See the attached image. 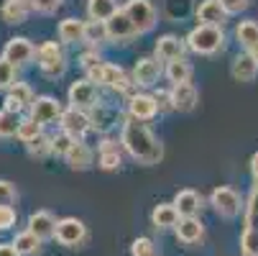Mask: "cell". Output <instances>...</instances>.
<instances>
[{"label": "cell", "mask_w": 258, "mask_h": 256, "mask_svg": "<svg viewBox=\"0 0 258 256\" xmlns=\"http://www.w3.org/2000/svg\"><path fill=\"white\" fill-rule=\"evenodd\" d=\"M120 143L125 146V151L138 164H143V167H154L164 157V146L159 143V138L154 136V131L146 126L143 121H136V118H128L125 121Z\"/></svg>", "instance_id": "1"}, {"label": "cell", "mask_w": 258, "mask_h": 256, "mask_svg": "<svg viewBox=\"0 0 258 256\" xmlns=\"http://www.w3.org/2000/svg\"><path fill=\"white\" fill-rule=\"evenodd\" d=\"M187 49H192L200 57H212L225 49V33L223 26H195L187 36Z\"/></svg>", "instance_id": "2"}, {"label": "cell", "mask_w": 258, "mask_h": 256, "mask_svg": "<svg viewBox=\"0 0 258 256\" xmlns=\"http://www.w3.org/2000/svg\"><path fill=\"white\" fill-rule=\"evenodd\" d=\"M36 59H39V67L44 72V77H49V80H59L67 72V59H64L61 46L56 41L41 44L39 52H36Z\"/></svg>", "instance_id": "3"}, {"label": "cell", "mask_w": 258, "mask_h": 256, "mask_svg": "<svg viewBox=\"0 0 258 256\" xmlns=\"http://www.w3.org/2000/svg\"><path fill=\"white\" fill-rule=\"evenodd\" d=\"M56 243L67 246V248H80L87 243L90 233H87V226L80 221V218H61L56 223V233H54Z\"/></svg>", "instance_id": "4"}, {"label": "cell", "mask_w": 258, "mask_h": 256, "mask_svg": "<svg viewBox=\"0 0 258 256\" xmlns=\"http://www.w3.org/2000/svg\"><path fill=\"white\" fill-rule=\"evenodd\" d=\"M210 205L215 208V213H217L220 218H238L240 210H245L240 195H238L233 187H225V185L212 190V195H210Z\"/></svg>", "instance_id": "5"}, {"label": "cell", "mask_w": 258, "mask_h": 256, "mask_svg": "<svg viewBox=\"0 0 258 256\" xmlns=\"http://www.w3.org/2000/svg\"><path fill=\"white\" fill-rule=\"evenodd\" d=\"M123 11L136 23L138 33H146V31H151L156 26V8L149 3V0H128V3L123 6Z\"/></svg>", "instance_id": "6"}, {"label": "cell", "mask_w": 258, "mask_h": 256, "mask_svg": "<svg viewBox=\"0 0 258 256\" xmlns=\"http://www.w3.org/2000/svg\"><path fill=\"white\" fill-rule=\"evenodd\" d=\"M61 113H64L61 103H59L56 97H51V95H41V97H36V100H33V105H31V118H33L36 123H41V126L59 121V118H61Z\"/></svg>", "instance_id": "7"}, {"label": "cell", "mask_w": 258, "mask_h": 256, "mask_svg": "<svg viewBox=\"0 0 258 256\" xmlns=\"http://www.w3.org/2000/svg\"><path fill=\"white\" fill-rule=\"evenodd\" d=\"M100 100L97 95V85L92 80H77L72 82L69 87V105L72 108H80V111H87V108H95Z\"/></svg>", "instance_id": "8"}, {"label": "cell", "mask_w": 258, "mask_h": 256, "mask_svg": "<svg viewBox=\"0 0 258 256\" xmlns=\"http://www.w3.org/2000/svg\"><path fill=\"white\" fill-rule=\"evenodd\" d=\"M36 49L28 39H23V36H13V39H8V44L3 46V57L13 64V67H23L28 64L33 57H36Z\"/></svg>", "instance_id": "9"}, {"label": "cell", "mask_w": 258, "mask_h": 256, "mask_svg": "<svg viewBox=\"0 0 258 256\" xmlns=\"http://www.w3.org/2000/svg\"><path fill=\"white\" fill-rule=\"evenodd\" d=\"M161 77V62L159 57H143L136 62V69H133V85H141V87H151L156 85Z\"/></svg>", "instance_id": "10"}, {"label": "cell", "mask_w": 258, "mask_h": 256, "mask_svg": "<svg viewBox=\"0 0 258 256\" xmlns=\"http://www.w3.org/2000/svg\"><path fill=\"white\" fill-rule=\"evenodd\" d=\"M105 26H107V39H113V41H131L133 36H138L136 23L128 18V13L123 8L110 21H105Z\"/></svg>", "instance_id": "11"}, {"label": "cell", "mask_w": 258, "mask_h": 256, "mask_svg": "<svg viewBox=\"0 0 258 256\" xmlns=\"http://www.w3.org/2000/svg\"><path fill=\"white\" fill-rule=\"evenodd\" d=\"M59 123H61V131H67V133H72L75 138H80V136H85L90 128H92V121H90V116L85 113V111H80V108H67V111L61 113V118H59Z\"/></svg>", "instance_id": "12"}, {"label": "cell", "mask_w": 258, "mask_h": 256, "mask_svg": "<svg viewBox=\"0 0 258 256\" xmlns=\"http://www.w3.org/2000/svg\"><path fill=\"white\" fill-rule=\"evenodd\" d=\"M171 105L174 111L179 113H189L197 108V100H200V92L192 82H179V85H171Z\"/></svg>", "instance_id": "13"}, {"label": "cell", "mask_w": 258, "mask_h": 256, "mask_svg": "<svg viewBox=\"0 0 258 256\" xmlns=\"http://www.w3.org/2000/svg\"><path fill=\"white\" fill-rule=\"evenodd\" d=\"M174 236H176L179 243L192 246V243H200L205 238V226H202V221H200L197 215L181 218V221L176 223V228H174Z\"/></svg>", "instance_id": "14"}, {"label": "cell", "mask_w": 258, "mask_h": 256, "mask_svg": "<svg viewBox=\"0 0 258 256\" xmlns=\"http://www.w3.org/2000/svg\"><path fill=\"white\" fill-rule=\"evenodd\" d=\"M56 223H59V221H56V218H54L49 210H36V213L28 215V231H33L41 241L54 238V233H56Z\"/></svg>", "instance_id": "15"}, {"label": "cell", "mask_w": 258, "mask_h": 256, "mask_svg": "<svg viewBox=\"0 0 258 256\" xmlns=\"http://www.w3.org/2000/svg\"><path fill=\"white\" fill-rule=\"evenodd\" d=\"M230 75H233L235 82H253V80L258 77V62L253 59L250 52H243V54H238V57L233 59Z\"/></svg>", "instance_id": "16"}, {"label": "cell", "mask_w": 258, "mask_h": 256, "mask_svg": "<svg viewBox=\"0 0 258 256\" xmlns=\"http://www.w3.org/2000/svg\"><path fill=\"white\" fill-rule=\"evenodd\" d=\"M33 90L26 85V82H16L13 87H8V95H6V108H11V111L16 113H23L26 108L31 111V105H33Z\"/></svg>", "instance_id": "17"}, {"label": "cell", "mask_w": 258, "mask_h": 256, "mask_svg": "<svg viewBox=\"0 0 258 256\" xmlns=\"http://www.w3.org/2000/svg\"><path fill=\"white\" fill-rule=\"evenodd\" d=\"M128 113H131V118L146 123L159 113V105H156L154 95H133L131 103H128Z\"/></svg>", "instance_id": "18"}, {"label": "cell", "mask_w": 258, "mask_h": 256, "mask_svg": "<svg viewBox=\"0 0 258 256\" xmlns=\"http://www.w3.org/2000/svg\"><path fill=\"white\" fill-rule=\"evenodd\" d=\"M184 49H187V41H181L179 36L174 33H166L156 41V57L161 62H174V59H181L184 57Z\"/></svg>", "instance_id": "19"}, {"label": "cell", "mask_w": 258, "mask_h": 256, "mask_svg": "<svg viewBox=\"0 0 258 256\" xmlns=\"http://www.w3.org/2000/svg\"><path fill=\"white\" fill-rule=\"evenodd\" d=\"M228 18V11L223 8L220 0H202L197 8V21L205 26H223Z\"/></svg>", "instance_id": "20"}, {"label": "cell", "mask_w": 258, "mask_h": 256, "mask_svg": "<svg viewBox=\"0 0 258 256\" xmlns=\"http://www.w3.org/2000/svg\"><path fill=\"white\" fill-rule=\"evenodd\" d=\"M179 221H181V215H179V210H176L174 202H161V205H156L154 213H151V223H154V228H159V231L176 228Z\"/></svg>", "instance_id": "21"}, {"label": "cell", "mask_w": 258, "mask_h": 256, "mask_svg": "<svg viewBox=\"0 0 258 256\" xmlns=\"http://www.w3.org/2000/svg\"><path fill=\"white\" fill-rule=\"evenodd\" d=\"M174 205H176V210H179L181 218L197 215L202 210V195L197 190H179L176 197H174Z\"/></svg>", "instance_id": "22"}, {"label": "cell", "mask_w": 258, "mask_h": 256, "mask_svg": "<svg viewBox=\"0 0 258 256\" xmlns=\"http://www.w3.org/2000/svg\"><path fill=\"white\" fill-rule=\"evenodd\" d=\"M85 28H87V23L80 21V18H64L59 23L61 44H80V41H85Z\"/></svg>", "instance_id": "23"}, {"label": "cell", "mask_w": 258, "mask_h": 256, "mask_svg": "<svg viewBox=\"0 0 258 256\" xmlns=\"http://www.w3.org/2000/svg\"><path fill=\"white\" fill-rule=\"evenodd\" d=\"M100 85H107L110 90H118V92H128L131 80H128V75H125L120 67L102 64V80H100Z\"/></svg>", "instance_id": "24"}, {"label": "cell", "mask_w": 258, "mask_h": 256, "mask_svg": "<svg viewBox=\"0 0 258 256\" xmlns=\"http://www.w3.org/2000/svg\"><path fill=\"white\" fill-rule=\"evenodd\" d=\"M67 159V164L72 167V169H77V172H85V169H90L92 167V149H90V146L87 143H75V146H72V149H69V154L64 157Z\"/></svg>", "instance_id": "25"}, {"label": "cell", "mask_w": 258, "mask_h": 256, "mask_svg": "<svg viewBox=\"0 0 258 256\" xmlns=\"http://www.w3.org/2000/svg\"><path fill=\"white\" fill-rule=\"evenodd\" d=\"M120 164H123V159H120V151H118L115 141L105 138V141L100 143V169L115 172V169H120Z\"/></svg>", "instance_id": "26"}, {"label": "cell", "mask_w": 258, "mask_h": 256, "mask_svg": "<svg viewBox=\"0 0 258 256\" xmlns=\"http://www.w3.org/2000/svg\"><path fill=\"white\" fill-rule=\"evenodd\" d=\"M118 3L115 0H87V16L90 21H110L115 13H118Z\"/></svg>", "instance_id": "27"}, {"label": "cell", "mask_w": 258, "mask_h": 256, "mask_svg": "<svg viewBox=\"0 0 258 256\" xmlns=\"http://www.w3.org/2000/svg\"><path fill=\"white\" fill-rule=\"evenodd\" d=\"M41 238L36 236L33 231H21V233H16V238H13V246L18 248V253L21 256H36V253H41Z\"/></svg>", "instance_id": "28"}, {"label": "cell", "mask_w": 258, "mask_h": 256, "mask_svg": "<svg viewBox=\"0 0 258 256\" xmlns=\"http://www.w3.org/2000/svg\"><path fill=\"white\" fill-rule=\"evenodd\" d=\"M28 8H31V6L26 3V0H6L3 8H0V16H3V21H6V23L18 26V23H23V21H26Z\"/></svg>", "instance_id": "29"}, {"label": "cell", "mask_w": 258, "mask_h": 256, "mask_svg": "<svg viewBox=\"0 0 258 256\" xmlns=\"http://www.w3.org/2000/svg\"><path fill=\"white\" fill-rule=\"evenodd\" d=\"M166 77L171 85H179V82H189L192 80V64L187 59H174V62H166Z\"/></svg>", "instance_id": "30"}, {"label": "cell", "mask_w": 258, "mask_h": 256, "mask_svg": "<svg viewBox=\"0 0 258 256\" xmlns=\"http://www.w3.org/2000/svg\"><path fill=\"white\" fill-rule=\"evenodd\" d=\"M235 39L240 41V46H245V52H250L258 44V23L255 21H240L235 28Z\"/></svg>", "instance_id": "31"}, {"label": "cell", "mask_w": 258, "mask_h": 256, "mask_svg": "<svg viewBox=\"0 0 258 256\" xmlns=\"http://www.w3.org/2000/svg\"><path fill=\"white\" fill-rule=\"evenodd\" d=\"M21 113L11 111V108H3L0 111V138H11V136H18V128H21Z\"/></svg>", "instance_id": "32"}, {"label": "cell", "mask_w": 258, "mask_h": 256, "mask_svg": "<svg viewBox=\"0 0 258 256\" xmlns=\"http://www.w3.org/2000/svg\"><path fill=\"white\" fill-rule=\"evenodd\" d=\"M26 149H28V154L36 157V159H44V157L54 154V149H51V136H46V133L36 136L31 143H26Z\"/></svg>", "instance_id": "33"}, {"label": "cell", "mask_w": 258, "mask_h": 256, "mask_svg": "<svg viewBox=\"0 0 258 256\" xmlns=\"http://www.w3.org/2000/svg\"><path fill=\"white\" fill-rule=\"evenodd\" d=\"M245 228H258V182L253 185L245 202Z\"/></svg>", "instance_id": "34"}, {"label": "cell", "mask_w": 258, "mask_h": 256, "mask_svg": "<svg viewBox=\"0 0 258 256\" xmlns=\"http://www.w3.org/2000/svg\"><path fill=\"white\" fill-rule=\"evenodd\" d=\"M75 143H77V138L72 136V133H67V131H59L56 136H51V149H54L56 157H67Z\"/></svg>", "instance_id": "35"}, {"label": "cell", "mask_w": 258, "mask_h": 256, "mask_svg": "<svg viewBox=\"0 0 258 256\" xmlns=\"http://www.w3.org/2000/svg\"><path fill=\"white\" fill-rule=\"evenodd\" d=\"M41 128H44V126H41V123H36L33 118H23V121H21V128H18V136H16V138H18V141H23V143H31L36 136H41V133H44Z\"/></svg>", "instance_id": "36"}, {"label": "cell", "mask_w": 258, "mask_h": 256, "mask_svg": "<svg viewBox=\"0 0 258 256\" xmlns=\"http://www.w3.org/2000/svg\"><path fill=\"white\" fill-rule=\"evenodd\" d=\"M85 41H87V44L107 41V26H105L102 21H87V28H85Z\"/></svg>", "instance_id": "37"}, {"label": "cell", "mask_w": 258, "mask_h": 256, "mask_svg": "<svg viewBox=\"0 0 258 256\" xmlns=\"http://www.w3.org/2000/svg\"><path fill=\"white\" fill-rule=\"evenodd\" d=\"M240 251H243V256H258V228H245L243 231Z\"/></svg>", "instance_id": "38"}, {"label": "cell", "mask_w": 258, "mask_h": 256, "mask_svg": "<svg viewBox=\"0 0 258 256\" xmlns=\"http://www.w3.org/2000/svg\"><path fill=\"white\" fill-rule=\"evenodd\" d=\"M13 85H16V67L6 57H0V90H8Z\"/></svg>", "instance_id": "39"}, {"label": "cell", "mask_w": 258, "mask_h": 256, "mask_svg": "<svg viewBox=\"0 0 258 256\" xmlns=\"http://www.w3.org/2000/svg\"><path fill=\"white\" fill-rule=\"evenodd\" d=\"M189 8H192L189 0H166V13H169V18H174V21L184 18V16L189 13Z\"/></svg>", "instance_id": "40"}, {"label": "cell", "mask_w": 258, "mask_h": 256, "mask_svg": "<svg viewBox=\"0 0 258 256\" xmlns=\"http://www.w3.org/2000/svg\"><path fill=\"white\" fill-rule=\"evenodd\" d=\"M18 221V213L13 205H0V231H11Z\"/></svg>", "instance_id": "41"}, {"label": "cell", "mask_w": 258, "mask_h": 256, "mask_svg": "<svg viewBox=\"0 0 258 256\" xmlns=\"http://www.w3.org/2000/svg\"><path fill=\"white\" fill-rule=\"evenodd\" d=\"M18 200V190L13 182L8 179H0V205H13Z\"/></svg>", "instance_id": "42"}, {"label": "cell", "mask_w": 258, "mask_h": 256, "mask_svg": "<svg viewBox=\"0 0 258 256\" xmlns=\"http://www.w3.org/2000/svg\"><path fill=\"white\" fill-rule=\"evenodd\" d=\"M28 6H31L36 13L49 16V13H56V11L61 8V0H28Z\"/></svg>", "instance_id": "43"}, {"label": "cell", "mask_w": 258, "mask_h": 256, "mask_svg": "<svg viewBox=\"0 0 258 256\" xmlns=\"http://www.w3.org/2000/svg\"><path fill=\"white\" fill-rule=\"evenodd\" d=\"M156 248H154V241L151 238H146V236H141V238H136L133 243H131V253L133 256H146V253H154Z\"/></svg>", "instance_id": "44"}, {"label": "cell", "mask_w": 258, "mask_h": 256, "mask_svg": "<svg viewBox=\"0 0 258 256\" xmlns=\"http://www.w3.org/2000/svg\"><path fill=\"white\" fill-rule=\"evenodd\" d=\"M220 3L228 11V16H235V13H243L250 6V0H220Z\"/></svg>", "instance_id": "45"}, {"label": "cell", "mask_w": 258, "mask_h": 256, "mask_svg": "<svg viewBox=\"0 0 258 256\" xmlns=\"http://www.w3.org/2000/svg\"><path fill=\"white\" fill-rule=\"evenodd\" d=\"M154 100H156V105H159V111H171V92H166V90H159V92H154Z\"/></svg>", "instance_id": "46"}, {"label": "cell", "mask_w": 258, "mask_h": 256, "mask_svg": "<svg viewBox=\"0 0 258 256\" xmlns=\"http://www.w3.org/2000/svg\"><path fill=\"white\" fill-rule=\"evenodd\" d=\"M102 64V59L95 54V52H87L85 57H82V67H85V72H90V69H95V67H100Z\"/></svg>", "instance_id": "47"}, {"label": "cell", "mask_w": 258, "mask_h": 256, "mask_svg": "<svg viewBox=\"0 0 258 256\" xmlns=\"http://www.w3.org/2000/svg\"><path fill=\"white\" fill-rule=\"evenodd\" d=\"M0 256H21L13 243H0Z\"/></svg>", "instance_id": "48"}, {"label": "cell", "mask_w": 258, "mask_h": 256, "mask_svg": "<svg viewBox=\"0 0 258 256\" xmlns=\"http://www.w3.org/2000/svg\"><path fill=\"white\" fill-rule=\"evenodd\" d=\"M250 174H253V179L258 182V151L250 157Z\"/></svg>", "instance_id": "49"}, {"label": "cell", "mask_w": 258, "mask_h": 256, "mask_svg": "<svg viewBox=\"0 0 258 256\" xmlns=\"http://www.w3.org/2000/svg\"><path fill=\"white\" fill-rule=\"evenodd\" d=\"M250 54H253V59H255V62H258V44H255V46H253V49H250Z\"/></svg>", "instance_id": "50"}, {"label": "cell", "mask_w": 258, "mask_h": 256, "mask_svg": "<svg viewBox=\"0 0 258 256\" xmlns=\"http://www.w3.org/2000/svg\"><path fill=\"white\" fill-rule=\"evenodd\" d=\"M146 256H159V253H156V251H154V253H146Z\"/></svg>", "instance_id": "51"}]
</instances>
